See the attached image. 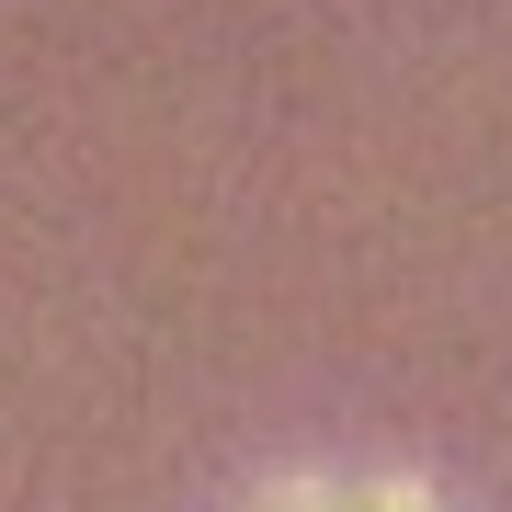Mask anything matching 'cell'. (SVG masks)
<instances>
[{
  "label": "cell",
  "instance_id": "6da1fadb",
  "mask_svg": "<svg viewBox=\"0 0 512 512\" xmlns=\"http://www.w3.org/2000/svg\"><path fill=\"white\" fill-rule=\"evenodd\" d=\"M251 512H433V501H421V490H274Z\"/></svg>",
  "mask_w": 512,
  "mask_h": 512
}]
</instances>
